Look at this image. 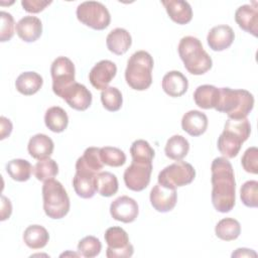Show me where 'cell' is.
Segmentation results:
<instances>
[{"label":"cell","mask_w":258,"mask_h":258,"mask_svg":"<svg viewBox=\"0 0 258 258\" xmlns=\"http://www.w3.org/2000/svg\"><path fill=\"white\" fill-rule=\"evenodd\" d=\"M189 150L188 141L181 135H173L169 137L165 144V155L172 160H181L186 156Z\"/></svg>","instance_id":"cell-30"},{"label":"cell","mask_w":258,"mask_h":258,"mask_svg":"<svg viewBox=\"0 0 258 258\" xmlns=\"http://www.w3.org/2000/svg\"><path fill=\"white\" fill-rule=\"evenodd\" d=\"M33 173L35 177L40 181H45L53 178L58 173V165L51 158H45L38 160L34 167Z\"/></svg>","instance_id":"cell-35"},{"label":"cell","mask_w":258,"mask_h":258,"mask_svg":"<svg viewBox=\"0 0 258 258\" xmlns=\"http://www.w3.org/2000/svg\"><path fill=\"white\" fill-rule=\"evenodd\" d=\"M216 111L226 113L229 119H244L254 107V97L247 90L220 88Z\"/></svg>","instance_id":"cell-2"},{"label":"cell","mask_w":258,"mask_h":258,"mask_svg":"<svg viewBox=\"0 0 258 258\" xmlns=\"http://www.w3.org/2000/svg\"><path fill=\"white\" fill-rule=\"evenodd\" d=\"M32 165L29 161L21 158H16L8 161L6 171L10 177L16 181H26L32 173Z\"/></svg>","instance_id":"cell-32"},{"label":"cell","mask_w":258,"mask_h":258,"mask_svg":"<svg viewBox=\"0 0 258 258\" xmlns=\"http://www.w3.org/2000/svg\"><path fill=\"white\" fill-rule=\"evenodd\" d=\"M117 73L116 64L109 60L103 59L97 62L89 73V81L97 90H105Z\"/></svg>","instance_id":"cell-14"},{"label":"cell","mask_w":258,"mask_h":258,"mask_svg":"<svg viewBox=\"0 0 258 258\" xmlns=\"http://www.w3.org/2000/svg\"><path fill=\"white\" fill-rule=\"evenodd\" d=\"M215 233L223 241H233L240 236L241 225L233 218H224L216 225Z\"/></svg>","instance_id":"cell-31"},{"label":"cell","mask_w":258,"mask_h":258,"mask_svg":"<svg viewBox=\"0 0 258 258\" xmlns=\"http://www.w3.org/2000/svg\"><path fill=\"white\" fill-rule=\"evenodd\" d=\"M212 204L220 213H229L236 202L234 169L226 157H217L211 165Z\"/></svg>","instance_id":"cell-1"},{"label":"cell","mask_w":258,"mask_h":258,"mask_svg":"<svg viewBox=\"0 0 258 258\" xmlns=\"http://www.w3.org/2000/svg\"><path fill=\"white\" fill-rule=\"evenodd\" d=\"M96 186L99 195L109 198L118 191L119 184L115 174L109 171H103L96 174Z\"/></svg>","instance_id":"cell-33"},{"label":"cell","mask_w":258,"mask_h":258,"mask_svg":"<svg viewBox=\"0 0 258 258\" xmlns=\"http://www.w3.org/2000/svg\"><path fill=\"white\" fill-rule=\"evenodd\" d=\"M104 238L108 245L106 250L108 258H128L133 255V245L129 242L128 234L121 227L108 228Z\"/></svg>","instance_id":"cell-9"},{"label":"cell","mask_w":258,"mask_h":258,"mask_svg":"<svg viewBox=\"0 0 258 258\" xmlns=\"http://www.w3.org/2000/svg\"><path fill=\"white\" fill-rule=\"evenodd\" d=\"M17 35L25 42H33L37 40L42 33V23L35 16L22 17L15 26Z\"/></svg>","instance_id":"cell-18"},{"label":"cell","mask_w":258,"mask_h":258,"mask_svg":"<svg viewBox=\"0 0 258 258\" xmlns=\"http://www.w3.org/2000/svg\"><path fill=\"white\" fill-rule=\"evenodd\" d=\"M50 3L51 1H44V0H22L21 1V5L23 9L29 13H38L42 11Z\"/></svg>","instance_id":"cell-42"},{"label":"cell","mask_w":258,"mask_h":258,"mask_svg":"<svg viewBox=\"0 0 258 258\" xmlns=\"http://www.w3.org/2000/svg\"><path fill=\"white\" fill-rule=\"evenodd\" d=\"M235 20L239 27L253 36L258 35V12L257 9L249 4H244L237 8Z\"/></svg>","instance_id":"cell-19"},{"label":"cell","mask_w":258,"mask_h":258,"mask_svg":"<svg viewBox=\"0 0 258 258\" xmlns=\"http://www.w3.org/2000/svg\"><path fill=\"white\" fill-rule=\"evenodd\" d=\"M0 123H1V137L0 139L3 140L6 137H8L12 131V123L9 119H7L4 116L0 117Z\"/></svg>","instance_id":"cell-44"},{"label":"cell","mask_w":258,"mask_h":258,"mask_svg":"<svg viewBox=\"0 0 258 258\" xmlns=\"http://www.w3.org/2000/svg\"><path fill=\"white\" fill-rule=\"evenodd\" d=\"M251 133V125L247 118L228 119L224 130L218 138V149L226 158H234L238 155L243 142Z\"/></svg>","instance_id":"cell-4"},{"label":"cell","mask_w":258,"mask_h":258,"mask_svg":"<svg viewBox=\"0 0 258 258\" xmlns=\"http://www.w3.org/2000/svg\"><path fill=\"white\" fill-rule=\"evenodd\" d=\"M54 144L50 137L45 134H35L28 142L27 150L32 158L37 160L48 158L53 152Z\"/></svg>","instance_id":"cell-23"},{"label":"cell","mask_w":258,"mask_h":258,"mask_svg":"<svg viewBox=\"0 0 258 258\" xmlns=\"http://www.w3.org/2000/svg\"><path fill=\"white\" fill-rule=\"evenodd\" d=\"M220 95V90L212 85L199 86L194 92V101L202 109L215 108Z\"/></svg>","instance_id":"cell-26"},{"label":"cell","mask_w":258,"mask_h":258,"mask_svg":"<svg viewBox=\"0 0 258 258\" xmlns=\"http://www.w3.org/2000/svg\"><path fill=\"white\" fill-rule=\"evenodd\" d=\"M42 84L43 80L39 74L35 72H24L16 79L15 88L20 94L31 96L40 90Z\"/></svg>","instance_id":"cell-25"},{"label":"cell","mask_w":258,"mask_h":258,"mask_svg":"<svg viewBox=\"0 0 258 258\" xmlns=\"http://www.w3.org/2000/svg\"><path fill=\"white\" fill-rule=\"evenodd\" d=\"M104 166L99 147H88L76 162V172L96 175Z\"/></svg>","instance_id":"cell-17"},{"label":"cell","mask_w":258,"mask_h":258,"mask_svg":"<svg viewBox=\"0 0 258 258\" xmlns=\"http://www.w3.org/2000/svg\"><path fill=\"white\" fill-rule=\"evenodd\" d=\"M235 38V33L229 25L214 26L208 33L207 42L214 51H222L231 46Z\"/></svg>","instance_id":"cell-16"},{"label":"cell","mask_w":258,"mask_h":258,"mask_svg":"<svg viewBox=\"0 0 258 258\" xmlns=\"http://www.w3.org/2000/svg\"><path fill=\"white\" fill-rule=\"evenodd\" d=\"M67 102V104L78 111L87 110L92 104V93L82 84L75 82L68 89L63 91L59 97Z\"/></svg>","instance_id":"cell-13"},{"label":"cell","mask_w":258,"mask_h":258,"mask_svg":"<svg viewBox=\"0 0 258 258\" xmlns=\"http://www.w3.org/2000/svg\"><path fill=\"white\" fill-rule=\"evenodd\" d=\"M43 210L45 215L58 220L68 215L70 211V198L63 185L53 178L45 180L42 185Z\"/></svg>","instance_id":"cell-6"},{"label":"cell","mask_w":258,"mask_h":258,"mask_svg":"<svg viewBox=\"0 0 258 258\" xmlns=\"http://www.w3.org/2000/svg\"><path fill=\"white\" fill-rule=\"evenodd\" d=\"M11 212H12V206L9 199L2 196L1 197V221H5L6 219H8L11 215Z\"/></svg>","instance_id":"cell-43"},{"label":"cell","mask_w":258,"mask_h":258,"mask_svg":"<svg viewBox=\"0 0 258 258\" xmlns=\"http://www.w3.org/2000/svg\"><path fill=\"white\" fill-rule=\"evenodd\" d=\"M240 198L242 203L248 208L258 207V181L248 180L240 188Z\"/></svg>","instance_id":"cell-38"},{"label":"cell","mask_w":258,"mask_h":258,"mask_svg":"<svg viewBox=\"0 0 258 258\" xmlns=\"http://www.w3.org/2000/svg\"><path fill=\"white\" fill-rule=\"evenodd\" d=\"M76 13L80 22L95 30H103L111 22L110 13L101 2L85 1L78 5Z\"/></svg>","instance_id":"cell-7"},{"label":"cell","mask_w":258,"mask_h":258,"mask_svg":"<svg viewBox=\"0 0 258 258\" xmlns=\"http://www.w3.org/2000/svg\"><path fill=\"white\" fill-rule=\"evenodd\" d=\"M101 102L106 110L116 112L122 107V94L116 87H107L101 93Z\"/></svg>","instance_id":"cell-36"},{"label":"cell","mask_w":258,"mask_h":258,"mask_svg":"<svg viewBox=\"0 0 258 258\" xmlns=\"http://www.w3.org/2000/svg\"><path fill=\"white\" fill-rule=\"evenodd\" d=\"M241 164L246 172L258 173V149L255 146L249 147L241 158Z\"/></svg>","instance_id":"cell-40"},{"label":"cell","mask_w":258,"mask_h":258,"mask_svg":"<svg viewBox=\"0 0 258 258\" xmlns=\"http://www.w3.org/2000/svg\"><path fill=\"white\" fill-rule=\"evenodd\" d=\"M49 240L46 229L40 225L28 226L23 233V241L30 249H41Z\"/></svg>","instance_id":"cell-28"},{"label":"cell","mask_w":258,"mask_h":258,"mask_svg":"<svg viewBox=\"0 0 258 258\" xmlns=\"http://www.w3.org/2000/svg\"><path fill=\"white\" fill-rule=\"evenodd\" d=\"M73 186L79 197L83 199H91L97 192L96 175L76 172L73 177Z\"/></svg>","instance_id":"cell-29"},{"label":"cell","mask_w":258,"mask_h":258,"mask_svg":"<svg viewBox=\"0 0 258 258\" xmlns=\"http://www.w3.org/2000/svg\"><path fill=\"white\" fill-rule=\"evenodd\" d=\"M208 117L198 110L186 112L181 119V128L190 136L197 137L204 134L208 128Z\"/></svg>","instance_id":"cell-20"},{"label":"cell","mask_w":258,"mask_h":258,"mask_svg":"<svg viewBox=\"0 0 258 258\" xmlns=\"http://www.w3.org/2000/svg\"><path fill=\"white\" fill-rule=\"evenodd\" d=\"M151 172L152 163L132 161L124 171L125 185L133 191H141L148 186Z\"/></svg>","instance_id":"cell-11"},{"label":"cell","mask_w":258,"mask_h":258,"mask_svg":"<svg viewBox=\"0 0 258 258\" xmlns=\"http://www.w3.org/2000/svg\"><path fill=\"white\" fill-rule=\"evenodd\" d=\"M161 4L164 6L169 18L180 25L188 23L192 18V10L188 2L181 0H162Z\"/></svg>","instance_id":"cell-21"},{"label":"cell","mask_w":258,"mask_h":258,"mask_svg":"<svg viewBox=\"0 0 258 258\" xmlns=\"http://www.w3.org/2000/svg\"><path fill=\"white\" fill-rule=\"evenodd\" d=\"M44 123L50 131L54 133H60L67 129L69 124V117L62 108L53 106L46 110L44 115Z\"/></svg>","instance_id":"cell-27"},{"label":"cell","mask_w":258,"mask_h":258,"mask_svg":"<svg viewBox=\"0 0 258 258\" xmlns=\"http://www.w3.org/2000/svg\"><path fill=\"white\" fill-rule=\"evenodd\" d=\"M162 89L169 97H180L187 91L188 81L178 71H170L166 73L161 82Z\"/></svg>","instance_id":"cell-22"},{"label":"cell","mask_w":258,"mask_h":258,"mask_svg":"<svg viewBox=\"0 0 258 258\" xmlns=\"http://www.w3.org/2000/svg\"><path fill=\"white\" fill-rule=\"evenodd\" d=\"M178 54L185 70L196 76L204 75L211 70L213 60L204 49L201 40L195 36H184L178 43Z\"/></svg>","instance_id":"cell-3"},{"label":"cell","mask_w":258,"mask_h":258,"mask_svg":"<svg viewBox=\"0 0 258 258\" xmlns=\"http://www.w3.org/2000/svg\"><path fill=\"white\" fill-rule=\"evenodd\" d=\"M251 256L256 257L257 254L253 250L247 249V248H239L232 253V257H251Z\"/></svg>","instance_id":"cell-45"},{"label":"cell","mask_w":258,"mask_h":258,"mask_svg":"<svg viewBox=\"0 0 258 258\" xmlns=\"http://www.w3.org/2000/svg\"><path fill=\"white\" fill-rule=\"evenodd\" d=\"M130 153L132 161H138L143 163H152V160L155 155L154 149L150 146V144L147 141L143 139L135 140L132 143L130 147Z\"/></svg>","instance_id":"cell-34"},{"label":"cell","mask_w":258,"mask_h":258,"mask_svg":"<svg viewBox=\"0 0 258 258\" xmlns=\"http://www.w3.org/2000/svg\"><path fill=\"white\" fill-rule=\"evenodd\" d=\"M196 177V170L190 163L176 161L164 167L158 173V183L169 188H176L189 184Z\"/></svg>","instance_id":"cell-8"},{"label":"cell","mask_w":258,"mask_h":258,"mask_svg":"<svg viewBox=\"0 0 258 258\" xmlns=\"http://www.w3.org/2000/svg\"><path fill=\"white\" fill-rule=\"evenodd\" d=\"M106 44L108 49L117 54H124L132 44L130 33L121 27H117L109 32L106 37Z\"/></svg>","instance_id":"cell-24"},{"label":"cell","mask_w":258,"mask_h":258,"mask_svg":"<svg viewBox=\"0 0 258 258\" xmlns=\"http://www.w3.org/2000/svg\"><path fill=\"white\" fill-rule=\"evenodd\" d=\"M102 244L100 240L94 236H87L79 241L78 251L81 256L93 258L100 254Z\"/></svg>","instance_id":"cell-39"},{"label":"cell","mask_w":258,"mask_h":258,"mask_svg":"<svg viewBox=\"0 0 258 258\" xmlns=\"http://www.w3.org/2000/svg\"><path fill=\"white\" fill-rule=\"evenodd\" d=\"M1 16V31H0V41H9L14 35V19L13 16L5 11L0 12Z\"/></svg>","instance_id":"cell-41"},{"label":"cell","mask_w":258,"mask_h":258,"mask_svg":"<svg viewBox=\"0 0 258 258\" xmlns=\"http://www.w3.org/2000/svg\"><path fill=\"white\" fill-rule=\"evenodd\" d=\"M100 155L103 163L109 166L119 167L126 162L125 153L117 147H112V146L102 147L100 148Z\"/></svg>","instance_id":"cell-37"},{"label":"cell","mask_w":258,"mask_h":258,"mask_svg":"<svg viewBox=\"0 0 258 258\" xmlns=\"http://www.w3.org/2000/svg\"><path fill=\"white\" fill-rule=\"evenodd\" d=\"M75 64L67 56L56 57L50 67V75L52 78V91L60 97L66 89L73 85L75 81Z\"/></svg>","instance_id":"cell-10"},{"label":"cell","mask_w":258,"mask_h":258,"mask_svg":"<svg viewBox=\"0 0 258 258\" xmlns=\"http://www.w3.org/2000/svg\"><path fill=\"white\" fill-rule=\"evenodd\" d=\"M150 203L153 209L159 213L170 212L176 205L177 194L175 188L155 184L150 191Z\"/></svg>","instance_id":"cell-15"},{"label":"cell","mask_w":258,"mask_h":258,"mask_svg":"<svg viewBox=\"0 0 258 258\" xmlns=\"http://www.w3.org/2000/svg\"><path fill=\"white\" fill-rule=\"evenodd\" d=\"M139 213L137 202L127 196H121L114 200L110 206V214L116 221L122 223H132Z\"/></svg>","instance_id":"cell-12"},{"label":"cell","mask_w":258,"mask_h":258,"mask_svg":"<svg viewBox=\"0 0 258 258\" xmlns=\"http://www.w3.org/2000/svg\"><path fill=\"white\" fill-rule=\"evenodd\" d=\"M153 58L145 50L134 52L127 61L125 80L127 85L136 91H144L152 84Z\"/></svg>","instance_id":"cell-5"}]
</instances>
